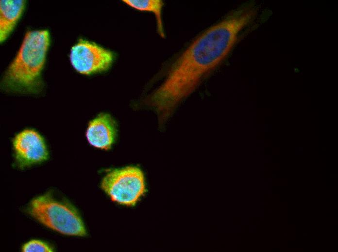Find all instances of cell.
I'll return each mask as SVG.
<instances>
[{"label":"cell","instance_id":"obj_1","mask_svg":"<svg viewBox=\"0 0 338 252\" xmlns=\"http://www.w3.org/2000/svg\"><path fill=\"white\" fill-rule=\"evenodd\" d=\"M254 10L237 11L200 35L174 64L167 79L149 98L161 118L169 116L192 93L203 77L229 54L240 32L252 20Z\"/></svg>","mask_w":338,"mask_h":252},{"label":"cell","instance_id":"obj_2","mask_svg":"<svg viewBox=\"0 0 338 252\" xmlns=\"http://www.w3.org/2000/svg\"><path fill=\"white\" fill-rule=\"evenodd\" d=\"M50 41L47 30L27 32L16 56L5 72L2 87L17 93L40 92L43 86L41 72Z\"/></svg>","mask_w":338,"mask_h":252},{"label":"cell","instance_id":"obj_3","mask_svg":"<svg viewBox=\"0 0 338 252\" xmlns=\"http://www.w3.org/2000/svg\"><path fill=\"white\" fill-rule=\"evenodd\" d=\"M29 212L45 226L61 234L76 236L86 235L83 222L76 210L55 200L49 194L34 199Z\"/></svg>","mask_w":338,"mask_h":252},{"label":"cell","instance_id":"obj_4","mask_svg":"<svg viewBox=\"0 0 338 252\" xmlns=\"http://www.w3.org/2000/svg\"><path fill=\"white\" fill-rule=\"evenodd\" d=\"M101 188L113 201L133 206L145 193L144 176L142 171L135 166L114 169L103 177Z\"/></svg>","mask_w":338,"mask_h":252},{"label":"cell","instance_id":"obj_5","mask_svg":"<svg viewBox=\"0 0 338 252\" xmlns=\"http://www.w3.org/2000/svg\"><path fill=\"white\" fill-rule=\"evenodd\" d=\"M114 59L113 53L97 44L80 39L71 48L69 60L80 74L90 75L108 70Z\"/></svg>","mask_w":338,"mask_h":252},{"label":"cell","instance_id":"obj_6","mask_svg":"<svg viewBox=\"0 0 338 252\" xmlns=\"http://www.w3.org/2000/svg\"><path fill=\"white\" fill-rule=\"evenodd\" d=\"M13 145L17 164L21 168L48 158V152L44 139L33 129H26L16 135Z\"/></svg>","mask_w":338,"mask_h":252},{"label":"cell","instance_id":"obj_7","mask_svg":"<svg viewBox=\"0 0 338 252\" xmlns=\"http://www.w3.org/2000/svg\"><path fill=\"white\" fill-rule=\"evenodd\" d=\"M116 131V123L112 117L101 113L89 122L86 137L93 146L108 150L114 142Z\"/></svg>","mask_w":338,"mask_h":252},{"label":"cell","instance_id":"obj_8","mask_svg":"<svg viewBox=\"0 0 338 252\" xmlns=\"http://www.w3.org/2000/svg\"><path fill=\"white\" fill-rule=\"evenodd\" d=\"M23 0L0 1V41L2 43L14 30L25 7Z\"/></svg>","mask_w":338,"mask_h":252},{"label":"cell","instance_id":"obj_9","mask_svg":"<svg viewBox=\"0 0 338 252\" xmlns=\"http://www.w3.org/2000/svg\"><path fill=\"white\" fill-rule=\"evenodd\" d=\"M122 1L129 6L140 11H147L155 15L157 30L160 36H165L162 18V10L164 2L161 0H123Z\"/></svg>","mask_w":338,"mask_h":252},{"label":"cell","instance_id":"obj_10","mask_svg":"<svg viewBox=\"0 0 338 252\" xmlns=\"http://www.w3.org/2000/svg\"><path fill=\"white\" fill-rule=\"evenodd\" d=\"M24 252H51L53 249L47 244L38 240H32L25 243L22 247Z\"/></svg>","mask_w":338,"mask_h":252}]
</instances>
